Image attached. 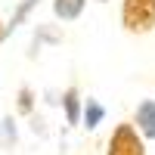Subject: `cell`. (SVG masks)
<instances>
[{
  "label": "cell",
  "instance_id": "4",
  "mask_svg": "<svg viewBox=\"0 0 155 155\" xmlns=\"http://www.w3.org/2000/svg\"><path fill=\"white\" fill-rule=\"evenodd\" d=\"M53 9H56V16L62 22H71V19H78L84 12V0H56Z\"/></svg>",
  "mask_w": 155,
  "mask_h": 155
},
{
  "label": "cell",
  "instance_id": "2",
  "mask_svg": "<svg viewBox=\"0 0 155 155\" xmlns=\"http://www.w3.org/2000/svg\"><path fill=\"white\" fill-rule=\"evenodd\" d=\"M106 155H146L143 134H140L134 124H118V127L112 130L109 152H106Z\"/></svg>",
  "mask_w": 155,
  "mask_h": 155
},
{
  "label": "cell",
  "instance_id": "5",
  "mask_svg": "<svg viewBox=\"0 0 155 155\" xmlns=\"http://www.w3.org/2000/svg\"><path fill=\"white\" fill-rule=\"evenodd\" d=\"M99 3H106V0H99Z\"/></svg>",
  "mask_w": 155,
  "mask_h": 155
},
{
  "label": "cell",
  "instance_id": "1",
  "mask_svg": "<svg viewBox=\"0 0 155 155\" xmlns=\"http://www.w3.org/2000/svg\"><path fill=\"white\" fill-rule=\"evenodd\" d=\"M121 25L127 34H149L155 28V0H124Z\"/></svg>",
  "mask_w": 155,
  "mask_h": 155
},
{
  "label": "cell",
  "instance_id": "3",
  "mask_svg": "<svg viewBox=\"0 0 155 155\" xmlns=\"http://www.w3.org/2000/svg\"><path fill=\"white\" fill-rule=\"evenodd\" d=\"M134 127L140 134H143V140H155V99H143L134 112Z\"/></svg>",
  "mask_w": 155,
  "mask_h": 155
}]
</instances>
